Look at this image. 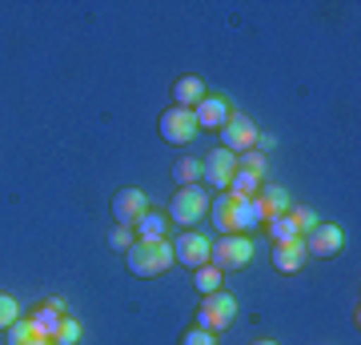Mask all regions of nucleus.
I'll use <instances>...</instances> for the list:
<instances>
[{
    "instance_id": "nucleus-16",
    "label": "nucleus",
    "mask_w": 361,
    "mask_h": 345,
    "mask_svg": "<svg viewBox=\"0 0 361 345\" xmlns=\"http://www.w3.org/2000/svg\"><path fill=\"white\" fill-rule=\"evenodd\" d=\"M257 205H261V213H265V225H269L273 217H285L289 213V193L277 189V185H265L257 193Z\"/></svg>"
},
{
    "instance_id": "nucleus-17",
    "label": "nucleus",
    "mask_w": 361,
    "mask_h": 345,
    "mask_svg": "<svg viewBox=\"0 0 361 345\" xmlns=\"http://www.w3.org/2000/svg\"><path fill=\"white\" fill-rule=\"evenodd\" d=\"M173 181H177L180 189L185 185H201V161L197 157H180L177 165H173Z\"/></svg>"
},
{
    "instance_id": "nucleus-29",
    "label": "nucleus",
    "mask_w": 361,
    "mask_h": 345,
    "mask_svg": "<svg viewBox=\"0 0 361 345\" xmlns=\"http://www.w3.org/2000/svg\"><path fill=\"white\" fill-rule=\"evenodd\" d=\"M253 345H277V341H253Z\"/></svg>"
},
{
    "instance_id": "nucleus-14",
    "label": "nucleus",
    "mask_w": 361,
    "mask_h": 345,
    "mask_svg": "<svg viewBox=\"0 0 361 345\" xmlns=\"http://www.w3.org/2000/svg\"><path fill=\"white\" fill-rule=\"evenodd\" d=\"M205 97H209V92H205V80L193 77V73L173 80V104H177V109H189V113H193L197 104L205 101Z\"/></svg>"
},
{
    "instance_id": "nucleus-7",
    "label": "nucleus",
    "mask_w": 361,
    "mask_h": 345,
    "mask_svg": "<svg viewBox=\"0 0 361 345\" xmlns=\"http://www.w3.org/2000/svg\"><path fill=\"white\" fill-rule=\"evenodd\" d=\"M209 249H213L209 237H201L197 229H185L177 241H173V261L185 265V269H201V265H209Z\"/></svg>"
},
{
    "instance_id": "nucleus-25",
    "label": "nucleus",
    "mask_w": 361,
    "mask_h": 345,
    "mask_svg": "<svg viewBox=\"0 0 361 345\" xmlns=\"http://www.w3.org/2000/svg\"><path fill=\"white\" fill-rule=\"evenodd\" d=\"M16 317H20V305H16V297L0 293V329H8Z\"/></svg>"
},
{
    "instance_id": "nucleus-15",
    "label": "nucleus",
    "mask_w": 361,
    "mask_h": 345,
    "mask_svg": "<svg viewBox=\"0 0 361 345\" xmlns=\"http://www.w3.org/2000/svg\"><path fill=\"white\" fill-rule=\"evenodd\" d=\"M169 233V213H157V209H149L137 225H133V237L137 241H165Z\"/></svg>"
},
{
    "instance_id": "nucleus-5",
    "label": "nucleus",
    "mask_w": 361,
    "mask_h": 345,
    "mask_svg": "<svg viewBox=\"0 0 361 345\" xmlns=\"http://www.w3.org/2000/svg\"><path fill=\"white\" fill-rule=\"evenodd\" d=\"M157 133H161V141H165V145H189L201 128H197V121H193V113H189V109H177V104H173V109H165V113H161Z\"/></svg>"
},
{
    "instance_id": "nucleus-28",
    "label": "nucleus",
    "mask_w": 361,
    "mask_h": 345,
    "mask_svg": "<svg viewBox=\"0 0 361 345\" xmlns=\"http://www.w3.org/2000/svg\"><path fill=\"white\" fill-rule=\"evenodd\" d=\"M277 145V137H269V133H257V149H273Z\"/></svg>"
},
{
    "instance_id": "nucleus-21",
    "label": "nucleus",
    "mask_w": 361,
    "mask_h": 345,
    "mask_svg": "<svg viewBox=\"0 0 361 345\" xmlns=\"http://www.w3.org/2000/svg\"><path fill=\"white\" fill-rule=\"evenodd\" d=\"M229 193H237V197H257L261 193V177H253V173H233V181H229Z\"/></svg>"
},
{
    "instance_id": "nucleus-20",
    "label": "nucleus",
    "mask_w": 361,
    "mask_h": 345,
    "mask_svg": "<svg viewBox=\"0 0 361 345\" xmlns=\"http://www.w3.org/2000/svg\"><path fill=\"white\" fill-rule=\"evenodd\" d=\"M289 221L297 225V233H301V237H310V233L322 225V217H317L313 209H305V205H289Z\"/></svg>"
},
{
    "instance_id": "nucleus-8",
    "label": "nucleus",
    "mask_w": 361,
    "mask_h": 345,
    "mask_svg": "<svg viewBox=\"0 0 361 345\" xmlns=\"http://www.w3.org/2000/svg\"><path fill=\"white\" fill-rule=\"evenodd\" d=\"M233 173H237V153H229V149H213V153L201 161V181L205 185H213V189H229Z\"/></svg>"
},
{
    "instance_id": "nucleus-19",
    "label": "nucleus",
    "mask_w": 361,
    "mask_h": 345,
    "mask_svg": "<svg viewBox=\"0 0 361 345\" xmlns=\"http://www.w3.org/2000/svg\"><path fill=\"white\" fill-rule=\"evenodd\" d=\"M8 345H44V341L37 337L32 321H28V317H16L13 325H8Z\"/></svg>"
},
{
    "instance_id": "nucleus-18",
    "label": "nucleus",
    "mask_w": 361,
    "mask_h": 345,
    "mask_svg": "<svg viewBox=\"0 0 361 345\" xmlns=\"http://www.w3.org/2000/svg\"><path fill=\"white\" fill-rule=\"evenodd\" d=\"M221 282H225V273H221L217 265H201V269H193V285L201 289V293H217L221 289Z\"/></svg>"
},
{
    "instance_id": "nucleus-9",
    "label": "nucleus",
    "mask_w": 361,
    "mask_h": 345,
    "mask_svg": "<svg viewBox=\"0 0 361 345\" xmlns=\"http://www.w3.org/2000/svg\"><path fill=\"white\" fill-rule=\"evenodd\" d=\"M149 213V197H145L141 189H116L113 193V217H116V225H125V229H133L137 221Z\"/></svg>"
},
{
    "instance_id": "nucleus-22",
    "label": "nucleus",
    "mask_w": 361,
    "mask_h": 345,
    "mask_svg": "<svg viewBox=\"0 0 361 345\" xmlns=\"http://www.w3.org/2000/svg\"><path fill=\"white\" fill-rule=\"evenodd\" d=\"M265 229H269L273 245H281V241H293V237H301V233H297V225L289 221V213H285V217H273L269 225H265Z\"/></svg>"
},
{
    "instance_id": "nucleus-12",
    "label": "nucleus",
    "mask_w": 361,
    "mask_h": 345,
    "mask_svg": "<svg viewBox=\"0 0 361 345\" xmlns=\"http://www.w3.org/2000/svg\"><path fill=\"white\" fill-rule=\"evenodd\" d=\"M229 116H233V104L225 101V97H205V101H201V104L193 109L197 128H213V133H221Z\"/></svg>"
},
{
    "instance_id": "nucleus-24",
    "label": "nucleus",
    "mask_w": 361,
    "mask_h": 345,
    "mask_svg": "<svg viewBox=\"0 0 361 345\" xmlns=\"http://www.w3.org/2000/svg\"><path fill=\"white\" fill-rule=\"evenodd\" d=\"M237 169H241V173H253V177H265V157L249 149V153L237 157Z\"/></svg>"
},
{
    "instance_id": "nucleus-10",
    "label": "nucleus",
    "mask_w": 361,
    "mask_h": 345,
    "mask_svg": "<svg viewBox=\"0 0 361 345\" xmlns=\"http://www.w3.org/2000/svg\"><path fill=\"white\" fill-rule=\"evenodd\" d=\"M68 317V305L61 301V297H49V301H40L37 309H32V329H37L40 341H52V333L61 329V321Z\"/></svg>"
},
{
    "instance_id": "nucleus-4",
    "label": "nucleus",
    "mask_w": 361,
    "mask_h": 345,
    "mask_svg": "<svg viewBox=\"0 0 361 345\" xmlns=\"http://www.w3.org/2000/svg\"><path fill=\"white\" fill-rule=\"evenodd\" d=\"M233 317H237V297L225 293V289L209 293L205 301H201V309H197V325H201V329H209V333L229 329Z\"/></svg>"
},
{
    "instance_id": "nucleus-1",
    "label": "nucleus",
    "mask_w": 361,
    "mask_h": 345,
    "mask_svg": "<svg viewBox=\"0 0 361 345\" xmlns=\"http://www.w3.org/2000/svg\"><path fill=\"white\" fill-rule=\"evenodd\" d=\"M129 269L137 277H161L165 269H173V245L169 241H133L129 245Z\"/></svg>"
},
{
    "instance_id": "nucleus-6",
    "label": "nucleus",
    "mask_w": 361,
    "mask_h": 345,
    "mask_svg": "<svg viewBox=\"0 0 361 345\" xmlns=\"http://www.w3.org/2000/svg\"><path fill=\"white\" fill-rule=\"evenodd\" d=\"M221 149H229V153H249V149H257V121L253 116H241L233 113L221 128Z\"/></svg>"
},
{
    "instance_id": "nucleus-26",
    "label": "nucleus",
    "mask_w": 361,
    "mask_h": 345,
    "mask_svg": "<svg viewBox=\"0 0 361 345\" xmlns=\"http://www.w3.org/2000/svg\"><path fill=\"white\" fill-rule=\"evenodd\" d=\"M133 241H137V237H133V229H125V225H113V233H109V245H113L116 253H129Z\"/></svg>"
},
{
    "instance_id": "nucleus-13",
    "label": "nucleus",
    "mask_w": 361,
    "mask_h": 345,
    "mask_svg": "<svg viewBox=\"0 0 361 345\" xmlns=\"http://www.w3.org/2000/svg\"><path fill=\"white\" fill-rule=\"evenodd\" d=\"M305 237H293V241H281L273 245V269L277 273H297V269L305 265Z\"/></svg>"
},
{
    "instance_id": "nucleus-11",
    "label": "nucleus",
    "mask_w": 361,
    "mask_h": 345,
    "mask_svg": "<svg viewBox=\"0 0 361 345\" xmlns=\"http://www.w3.org/2000/svg\"><path fill=\"white\" fill-rule=\"evenodd\" d=\"M341 249H345V233L337 229V225H329V221H322L305 237V253H313V257H337Z\"/></svg>"
},
{
    "instance_id": "nucleus-23",
    "label": "nucleus",
    "mask_w": 361,
    "mask_h": 345,
    "mask_svg": "<svg viewBox=\"0 0 361 345\" xmlns=\"http://www.w3.org/2000/svg\"><path fill=\"white\" fill-rule=\"evenodd\" d=\"M80 341V321L77 317H65L61 321V329L52 333V345H77Z\"/></svg>"
},
{
    "instance_id": "nucleus-3",
    "label": "nucleus",
    "mask_w": 361,
    "mask_h": 345,
    "mask_svg": "<svg viewBox=\"0 0 361 345\" xmlns=\"http://www.w3.org/2000/svg\"><path fill=\"white\" fill-rule=\"evenodd\" d=\"M249 261H253V241H249L245 233H225V237L209 249V265H217L221 273L245 269Z\"/></svg>"
},
{
    "instance_id": "nucleus-30",
    "label": "nucleus",
    "mask_w": 361,
    "mask_h": 345,
    "mask_svg": "<svg viewBox=\"0 0 361 345\" xmlns=\"http://www.w3.org/2000/svg\"><path fill=\"white\" fill-rule=\"evenodd\" d=\"M44 345H52V341H44Z\"/></svg>"
},
{
    "instance_id": "nucleus-2",
    "label": "nucleus",
    "mask_w": 361,
    "mask_h": 345,
    "mask_svg": "<svg viewBox=\"0 0 361 345\" xmlns=\"http://www.w3.org/2000/svg\"><path fill=\"white\" fill-rule=\"evenodd\" d=\"M201 217H209V193L201 185H185L169 201V221H177L180 229H193Z\"/></svg>"
},
{
    "instance_id": "nucleus-27",
    "label": "nucleus",
    "mask_w": 361,
    "mask_h": 345,
    "mask_svg": "<svg viewBox=\"0 0 361 345\" xmlns=\"http://www.w3.org/2000/svg\"><path fill=\"white\" fill-rule=\"evenodd\" d=\"M180 345H217V337L209 329H201V325H193V329L180 333Z\"/></svg>"
}]
</instances>
